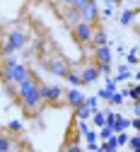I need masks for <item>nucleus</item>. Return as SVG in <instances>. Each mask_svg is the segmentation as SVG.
I'll return each mask as SVG.
<instances>
[{"label": "nucleus", "instance_id": "f257e3e1", "mask_svg": "<svg viewBox=\"0 0 140 152\" xmlns=\"http://www.w3.org/2000/svg\"><path fill=\"white\" fill-rule=\"evenodd\" d=\"M10 92H12L15 97L19 99V104L24 106V111L36 113L39 109H41V97H39V82H36V77H34V75H32V77H27L24 82H19V85L10 87Z\"/></svg>", "mask_w": 140, "mask_h": 152}, {"label": "nucleus", "instance_id": "f03ea898", "mask_svg": "<svg viewBox=\"0 0 140 152\" xmlns=\"http://www.w3.org/2000/svg\"><path fill=\"white\" fill-rule=\"evenodd\" d=\"M0 77L7 87H15L19 82H24L27 77H32V72L27 70V65L17 63L15 56H3V68H0Z\"/></svg>", "mask_w": 140, "mask_h": 152}, {"label": "nucleus", "instance_id": "7ed1b4c3", "mask_svg": "<svg viewBox=\"0 0 140 152\" xmlns=\"http://www.w3.org/2000/svg\"><path fill=\"white\" fill-rule=\"evenodd\" d=\"M24 46H27V31H22V29H10L7 36L0 41V51H3V56H12L15 51L24 48Z\"/></svg>", "mask_w": 140, "mask_h": 152}, {"label": "nucleus", "instance_id": "20e7f679", "mask_svg": "<svg viewBox=\"0 0 140 152\" xmlns=\"http://www.w3.org/2000/svg\"><path fill=\"white\" fill-rule=\"evenodd\" d=\"M63 87L58 85H39V97H41V104H58L63 99Z\"/></svg>", "mask_w": 140, "mask_h": 152}, {"label": "nucleus", "instance_id": "39448f33", "mask_svg": "<svg viewBox=\"0 0 140 152\" xmlns=\"http://www.w3.org/2000/svg\"><path fill=\"white\" fill-rule=\"evenodd\" d=\"M99 12H102V10H99V5L94 3V0H89V3H87L82 10H80L77 15H80V22H87V24H94V27H97V22H99Z\"/></svg>", "mask_w": 140, "mask_h": 152}, {"label": "nucleus", "instance_id": "423d86ee", "mask_svg": "<svg viewBox=\"0 0 140 152\" xmlns=\"http://www.w3.org/2000/svg\"><path fill=\"white\" fill-rule=\"evenodd\" d=\"M92 31H94V24H87V22H77L73 27V39L77 44H89L92 39Z\"/></svg>", "mask_w": 140, "mask_h": 152}, {"label": "nucleus", "instance_id": "0eeeda50", "mask_svg": "<svg viewBox=\"0 0 140 152\" xmlns=\"http://www.w3.org/2000/svg\"><path fill=\"white\" fill-rule=\"evenodd\" d=\"M70 70V65H68V61L63 58V56H53V58L48 61V72H53V75H58V77H65V72Z\"/></svg>", "mask_w": 140, "mask_h": 152}, {"label": "nucleus", "instance_id": "6e6552de", "mask_svg": "<svg viewBox=\"0 0 140 152\" xmlns=\"http://www.w3.org/2000/svg\"><path fill=\"white\" fill-rule=\"evenodd\" d=\"M63 97H65V104L73 106V109H77V106L85 104V92H80V87H70Z\"/></svg>", "mask_w": 140, "mask_h": 152}, {"label": "nucleus", "instance_id": "1a4fd4ad", "mask_svg": "<svg viewBox=\"0 0 140 152\" xmlns=\"http://www.w3.org/2000/svg\"><path fill=\"white\" fill-rule=\"evenodd\" d=\"M80 80H82V85H92L99 80V70L97 65H85L82 70H80Z\"/></svg>", "mask_w": 140, "mask_h": 152}, {"label": "nucleus", "instance_id": "9d476101", "mask_svg": "<svg viewBox=\"0 0 140 152\" xmlns=\"http://www.w3.org/2000/svg\"><path fill=\"white\" fill-rule=\"evenodd\" d=\"M89 44H92L94 48H99V46H109V36H106L104 27H94V31H92V39H89Z\"/></svg>", "mask_w": 140, "mask_h": 152}, {"label": "nucleus", "instance_id": "9b49d317", "mask_svg": "<svg viewBox=\"0 0 140 152\" xmlns=\"http://www.w3.org/2000/svg\"><path fill=\"white\" fill-rule=\"evenodd\" d=\"M94 65H111V48L109 46H99L94 48Z\"/></svg>", "mask_w": 140, "mask_h": 152}, {"label": "nucleus", "instance_id": "f8f14e48", "mask_svg": "<svg viewBox=\"0 0 140 152\" xmlns=\"http://www.w3.org/2000/svg\"><path fill=\"white\" fill-rule=\"evenodd\" d=\"M111 128H114V133H126V130L130 128V118H126V116H121V113H116V118H114V123H111Z\"/></svg>", "mask_w": 140, "mask_h": 152}, {"label": "nucleus", "instance_id": "ddd939ff", "mask_svg": "<svg viewBox=\"0 0 140 152\" xmlns=\"http://www.w3.org/2000/svg\"><path fill=\"white\" fill-rule=\"evenodd\" d=\"M130 77H133L130 68H128V65H118V70H116V77H114V82L118 85V82H126V80H130Z\"/></svg>", "mask_w": 140, "mask_h": 152}, {"label": "nucleus", "instance_id": "4468645a", "mask_svg": "<svg viewBox=\"0 0 140 152\" xmlns=\"http://www.w3.org/2000/svg\"><path fill=\"white\" fill-rule=\"evenodd\" d=\"M65 80H68L73 87H80V85H82V80H80V70H73V68L65 72Z\"/></svg>", "mask_w": 140, "mask_h": 152}, {"label": "nucleus", "instance_id": "2eb2a0df", "mask_svg": "<svg viewBox=\"0 0 140 152\" xmlns=\"http://www.w3.org/2000/svg\"><path fill=\"white\" fill-rule=\"evenodd\" d=\"M89 116H92V109H87L85 104L75 109V118H77V121H89Z\"/></svg>", "mask_w": 140, "mask_h": 152}, {"label": "nucleus", "instance_id": "dca6fc26", "mask_svg": "<svg viewBox=\"0 0 140 152\" xmlns=\"http://www.w3.org/2000/svg\"><path fill=\"white\" fill-rule=\"evenodd\" d=\"M135 15H138V12H135V10H123V12H121V15H118V22H121V24H123V27H126V24H130V22H133V20H135Z\"/></svg>", "mask_w": 140, "mask_h": 152}, {"label": "nucleus", "instance_id": "f3484780", "mask_svg": "<svg viewBox=\"0 0 140 152\" xmlns=\"http://www.w3.org/2000/svg\"><path fill=\"white\" fill-rule=\"evenodd\" d=\"M109 138H114V128L111 126H102V128H99V133H97V140H109Z\"/></svg>", "mask_w": 140, "mask_h": 152}, {"label": "nucleus", "instance_id": "a211bd4d", "mask_svg": "<svg viewBox=\"0 0 140 152\" xmlns=\"http://www.w3.org/2000/svg\"><path fill=\"white\" fill-rule=\"evenodd\" d=\"M99 150H102V152H118V145H116L114 138H109V140H104L102 145H99Z\"/></svg>", "mask_w": 140, "mask_h": 152}, {"label": "nucleus", "instance_id": "6ab92c4d", "mask_svg": "<svg viewBox=\"0 0 140 152\" xmlns=\"http://www.w3.org/2000/svg\"><path fill=\"white\" fill-rule=\"evenodd\" d=\"M109 102H111L114 106H118V104H123V102H126V89H123V92H118V89H116V92L111 94V97H109Z\"/></svg>", "mask_w": 140, "mask_h": 152}, {"label": "nucleus", "instance_id": "aec40b11", "mask_svg": "<svg viewBox=\"0 0 140 152\" xmlns=\"http://www.w3.org/2000/svg\"><path fill=\"white\" fill-rule=\"evenodd\" d=\"M10 150H12V140L0 133V152H10Z\"/></svg>", "mask_w": 140, "mask_h": 152}, {"label": "nucleus", "instance_id": "412c9836", "mask_svg": "<svg viewBox=\"0 0 140 152\" xmlns=\"http://www.w3.org/2000/svg\"><path fill=\"white\" fill-rule=\"evenodd\" d=\"M114 140H116V145H118V147L128 145V133H114Z\"/></svg>", "mask_w": 140, "mask_h": 152}, {"label": "nucleus", "instance_id": "4be33fe9", "mask_svg": "<svg viewBox=\"0 0 140 152\" xmlns=\"http://www.w3.org/2000/svg\"><path fill=\"white\" fill-rule=\"evenodd\" d=\"M85 106L92 111H99V99L97 97H85Z\"/></svg>", "mask_w": 140, "mask_h": 152}, {"label": "nucleus", "instance_id": "5701e85b", "mask_svg": "<svg viewBox=\"0 0 140 152\" xmlns=\"http://www.w3.org/2000/svg\"><path fill=\"white\" fill-rule=\"evenodd\" d=\"M128 145H130L133 152H138L140 150V135H128Z\"/></svg>", "mask_w": 140, "mask_h": 152}, {"label": "nucleus", "instance_id": "b1692460", "mask_svg": "<svg viewBox=\"0 0 140 152\" xmlns=\"http://www.w3.org/2000/svg\"><path fill=\"white\" fill-rule=\"evenodd\" d=\"M7 128H10L12 133H22V130H24L22 121H17V118H15V121H10V123H7Z\"/></svg>", "mask_w": 140, "mask_h": 152}, {"label": "nucleus", "instance_id": "393cba45", "mask_svg": "<svg viewBox=\"0 0 140 152\" xmlns=\"http://www.w3.org/2000/svg\"><path fill=\"white\" fill-rule=\"evenodd\" d=\"M135 63H138V48L133 46V48L128 51V65H135Z\"/></svg>", "mask_w": 140, "mask_h": 152}, {"label": "nucleus", "instance_id": "a878e982", "mask_svg": "<svg viewBox=\"0 0 140 152\" xmlns=\"http://www.w3.org/2000/svg\"><path fill=\"white\" fill-rule=\"evenodd\" d=\"M65 152H85V147L80 142H70V145H65Z\"/></svg>", "mask_w": 140, "mask_h": 152}, {"label": "nucleus", "instance_id": "bb28decb", "mask_svg": "<svg viewBox=\"0 0 140 152\" xmlns=\"http://www.w3.org/2000/svg\"><path fill=\"white\" fill-rule=\"evenodd\" d=\"M87 3H89V0H73V5H70V7H73L75 12H80V10H82Z\"/></svg>", "mask_w": 140, "mask_h": 152}, {"label": "nucleus", "instance_id": "cd10ccee", "mask_svg": "<svg viewBox=\"0 0 140 152\" xmlns=\"http://www.w3.org/2000/svg\"><path fill=\"white\" fill-rule=\"evenodd\" d=\"M82 135H85V142H97V133L89 128L87 133H82Z\"/></svg>", "mask_w": 140, "mask_h": 152}, {"label": "nucleus", "instance_id": "c85d7f7f", "mask_svg": "<svg viewBox=\"0 0 140 152\" xmlns=\"http://www.w3.org/2000/svg\"><path fill=\"white\" fill-rule=\"evenodd\" d=\"M138 94H140V89H138V87H130V89H126V97H130L133 102H138Z\"/></svg>", "mask_w": 140, "mask_h": 152}, {"label": "nucleus", "instance_id": "c756f323", "mask_svg": "<svg viewBox=\"0 0 140 152\" xmlns=\"http://www.w3.org/2000/svg\"><path fill=\"white\" fill-rule=\"evenodd\" d=\"M114 92H109V89H99V94H97V99H104V102H109V97H111Z\"/></svg>", "mask_w": 140, "mask_h": 152}, {"label": "nucleus", "instance_id": "7c9ffc66", "mask_svg": "<svg viewBox=\"0 0 140 152\" xmlns=\"http://www.w3.org/2000/svg\"><path fill=\"white\" fill-rule=\"evenodd\" d=\"M114 15V7L111 5H104V12H99V17H111Z\"/></svg>", "mask_w": 140, "mask_h": 152}, {"label": "nucleus", "instance_id": "2f4dec72", "mask_svg": "<svg viewBox=\"0 0 140 152\" xmlns=\"http://www.w3.org/2000/svg\"><path fill=\"white\" fill-rule=\"evenodd\" d=\"M104 89H109V92H116V82H114V77H106V87Z\"/></svg>", "mask_w": 140, "mask_h": 152}, {"label": "nucleus", "instance_id": "473e14b6", "mask_svg": "<svg viewBox=\"0 0 140 152\" xmlns=\"http://www.w3.org/2000/svg\"><path fill=\"white\" fill-rule=\"evenodd\" d=\"M130 126L138 130V128H140V118H130Z\"/></svg>", "mask_w": 140, "mask_h": 152}, {"label": "nucleus", "instance_id": "72a5a7b5", "mask_svg": "<svg viewBox=\"0 0 140 152\" xmlns=\"http://www.w3.org/2000/svg\"><path fill=\"white\" fill-rule=\"evenodd\" d=\"M61 3H63V5H68V7H70V5H73V0H61Z\"/></svg>", "mask_w": 140, "mask_h": 152}, {"label": "nucleus", "instance_id": "f704fd0d", "mask_svg": "<svg viewBox=\"0 0 140 152\" xmlns=\"http://www.w3.org/2000/svg\"><path fill=\"white\" fill-rule=\"evenodd\" d=\"M94 152H102V150H94Z\"/></svg>", "mask_w": 140, "mask_h": 152}]
</instances>
